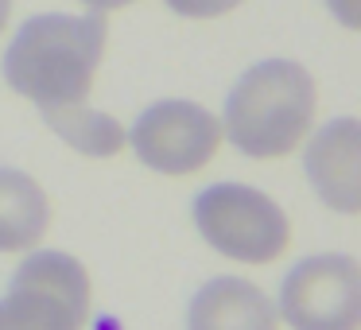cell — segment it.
Wrapping results in <instances>:
<instances>
[{"label": "cell", "instance_id": "cell-1", "mask_svg": "<svg viewBox=\"0 0 361 330\" xmlns=\"http://www.w3.org/2000/svg\"><path fill=\"white\" fill-rule=\"evenodd\" d=\"M105 28L102 12L90 16H66V12H43L20 24L4 51V78L16 94L39 105V113L82 105L90 97L94 74L105 55Z\"/></svg>", "mask_w": 361, "mask_h": 330}, {"label": "cell", "instance_id": "cell-12", "mask_svg": "<svg viewBox=\"0 0 361 330\" xmlns=\"http://www.w3.org/2000/svg\"><path fill=\"white\" fill-rule=\"evenodd\" d=\"M353 4H357V0H330V8L338 12V20H342L345 28H357V12H353Z\"/></svg>", "mask_w": 361, "mask_h": 330}, {"label": "cell", "instance_id": "cell-14", "mask_svg": "<svg viewBox=\"0 0 361 330\" xmlns=\"http://www.w3.org/2000/svg\"><path fill=\"white\" fill-rule=\"evenodd\" d=\"M8 16H12V0H0V32L8 28Z\"/></svg>", "mask_w": 361, "mask_h": 330}, {"label": "cell", "instance_id": "cell-13", "mask_svg": "<svg viewBox=\"0 0 361 330\" xmlns=\"http://www.w3.org/2000/svg\"><path fill=\"white\" fill-rule=\"evenodd\" d=\"M82 4H90L94 12H113V8H128L136 0H82Z\"/></svg>", "mask_w": 361, "mask_h": 330}, {"label": "cell", "instance_id": "cell-7", "mask_svg": "<svg viewBox=\"0 0 361 330\" xmlns=\"http://www.w3.org/2000/svg\"><path fill=\"white\" fill-rule=\"evenodd\" d=\"M307 179L314 195L338 214L361 210V125L353 117H338L314 133L307 144Z\"/></svg>", "mask_w": 361, "mask_h": 330}, {"label": "cell", "instance_id": "cell-5", "mask_svg": "<svg viewBox=\"0 0 361 330\" xmlns=\"http://www.w3.org/2000/svg\"><path fill=\"white\" fill-rule=\"evenodd\" d=\"M295 330H357L361 268L345 252L307 257L283 276L280 311Z\"/></svg>", "mask_w": 361, "mask_h": 330}, {"label": "cell", "instance_id": "cell-4", "mask_svg": "<svg viewBox=\"0 0 361 330\" xmlns=\"http://www.w3.org/2000/svg\"><path fill=\"white\" fill-rule=\"evenodd\" d=\"M90 314V276L66 252H32L0 299V330H82Z\"/></svg>", "mask_w": 361, "mask_h": 330}, {"label": "cell", "instance_id": "cell-6", "mask_svg": "<svg viewBox=\"0 0 361 330\" xmlns=\"http://www.w3.org/2000/svg\"><path fill=\"white\" fill-rule=\"evenodd\" d=\"M136 159L159 175H195L218 156L221 121L195 102H156L128 133Z\"/></svg>", "mask_w": 361, "mask_h": 330}, {"label": "cell", "instance_id": "cell-10", "mask_svg": "<svg viewBox=\"0 0 361 330\" xmlns=\"http://www.w3.org/2000/svg\"><path fill=\"white\" fill-rule=\"evenodd\" d=\"M47 128L55 136H63L74 152L82 156H94V159H105V156H117L125 148V128L102 109H90L86 102L82 105H66V109H51L43 113Z\"/></svg>", "mask_w": 361, "mask_h": 330}, {"label": "cell", "instance_id": "cell-8", "mask_svg": "<svg viewBox=\"0 0 361 330\" xmlns=\"http://www.w3.org/2000/svg\"><path fill=\"white\" fill-rule=\"evenodd\" d=\"M280 314H276L272 299L249 280L237 276H218L198 288L190 299L187 326L190 330H276Z\"/></svg>", "mask_w": 361, "mask_h": 330}, {"label": "cell", "instance_id": "cell-9", "mask_svg": "<svg viewBox=\"0 0 361 330\" xmlns=\"http://www.w3.org/2000/svg\"><path fill=\"white\" fill-rule=\"evenodd\" d=\"M51 226V202L27 171L0 167V252H27Z\"/></svg>", "mask_w": 361, "mask_h": 330}, {"label": "cell", "instance_id": "cell-11", "mask_svg": "<svg viewBox=\"0 0 361 330\" xmlns=\"http://www.w3.org/2000/svg\"><path fill=\"white\" fill-rule=\"evenodd\" d=\"M175 16H187V20H214V16H226L233 12L237 4L245 0H164Z\"/></svg>", "mask_w": 361, "mask_h": 330}, {"label": "cell", "instance_id": "cell-2", "mask_svg": "<svg viewBox=\"0 0 361 330\" xmlns=\"http://www.w3.org/2000/svg\"><path fill=\"white\" fill-rule=\"evenodd\" d=\"M314 78L291 59H268L237 78L221 128L249 159H280L299 148L314 121Z\"/></svg>", "mask_w": 361, "mask_h": 330}, {"label": "cell", "instance_id": "cell-3", "mask_svg": "<svg viewBox=\"0 0 361 330\" xmlns=\"http://www.w3.org/2000/svg\"><path fill=\"white\" fill-rule=\"evenodd\" d=\"M195 226L210 249L245 264H268L291 241L280 202L245 183H214L195 198Z\"/></svg>", "mask_w": 361, "mask_h": 330}]
</instances>
